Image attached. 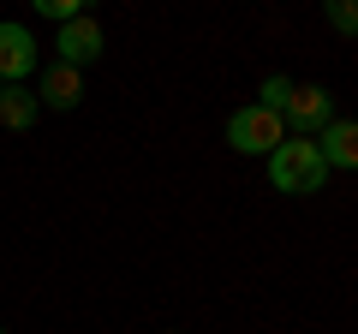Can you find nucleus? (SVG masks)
Segmentation results:
<instances>
[{
  "label": "nucleus",
  "mask_w": 358,
  "mask_h": 334,
  "mask_svg": "<svg viewBox=\"0 0 358 334\" xmlns=\"http://www.w3.org/2000/svg\"><path fill=\"white\" fill-rule=\"evenodd\" d=\"M108 54V30L96 24V18H66L60 24V36H54V60H66V66H78V72H84L90 60H102Z\"/></svg>",
  "instance_id": "7ed1b4c3"
},
{
  "label": "nucleus",
  "mask_w": 358,
  "mask_h": 334,
  "mask_svg": "<svg viewBox=\"0 0 358 334\" xmlns=\"http://www.w3.org/2000/svg\"><path fill=\"white\" fill-rule=\"evenodd\" d=\"M322 18H329V30H341V36H358V0H322Z\"/></svg>",
  "instance_id": "1a4fd4ad"
},
{
  "label": "nucleus",
  "mask_w": 358,
  "mask_h": 334,
  "mask_svg": "<svg viewBox=\"0 0 358 334\" xmlns=\"http://www.w3.org/2000/svg\"><path fill=\"white\" fill-rule=\"evenodd\" d=\"M281 138H287V119H281V114H268L263 102L239 108V114L227 119V143H233L239 155H268Z\"/></svg>",
  "instance_id": "f03ea898"
},
{
  "label": "nucleus",
  "mask_w": 358,
  "mask_h": 334,
  "mask_svg": "<svg viewBox=\"0 0 358 334\" xmlns=\"http://www.w3.org/2000/svg\"><path fill=\"white\" fill-rule=\"evenodd\" d=\"M30 72H36V36L24 24H0V84H18Z\"/></svg>",
  "instance_id": "39448f33"
},
{
  "label": "nucleus",
  "mask_w": 358,
  "mask_h": 334,
  "mask_svg": "<svg viewBox=\"0 0 358 334\" xmlns=\"http://www.w3.org/2000/svg\"><path fill=\"white\" fill-rule=\"evenodd\" d=\"M42 114V102L30 90H18V84H6V96H0V126H13V131H30Z\"/></svg>",
  "instance_id": "6e6552de"
},
{
  "label": "nucleus",
  "mask_w": 358,
  "mask_h": 334,
  "mask_svg": "<svg viewBox=\"0 0 358 334\" xmlns=\"http://www.w3.org/2000/svg\"><path fill=\"white\" fill-rule=\"evenodd\" d=\"M0 96H6V84H0Z\"/></svg>",
  "instance_id": "f8f14e48"
},
{
  "label": "nucleus",
  "mask_w": 358,
  "mask_h": 334,
  "mask_svg": "<svg viewBox=\"0 0 358 334\" xmlns=\"http://www.w3.org/2000/svg\"><path fill=\"white\" fill-rule=\"evenodd\" d=\"M36 102L42 108H78L84 102V72H78V66H66V60H54L48 72H42V90H36Z\"/></svg>",
  "instance_id": "0eeeda50"
},
{
  "label": "nucleus",
  "mask_w": 358,
  "mask_h": 334,
  "mask_svg": "<svg viewBox=\"0 0 358 334\" xmlns=\"http://www.w3.org/2000/svg\"><path fill=\"white\" fill-rule=\"evenodd\" d=\"M263 161H268V185L287 191V197H310V191H322V180H329V161H322L317 138H299V131H287Z\"/></svg>",
  "instance_id": "f257e3e1"
},
{
  "label": "nucleus",
  "mask_w": 358,
  "mask_h": 334,
  "mask_svg": "<svg viewBox=\"0 0 358 334\" xmlns=\"http://www.w3.org/2000/svg\"><path fill=\"white\" fill-rule=\"evenodd\" d=\"M42 18H54V24H66V18H84V0H30Z\"/></svg>",
  "instance_id": "9b49d317"
},
{
  "label": "nucleus",
  "mask_w": 358,
  "mask_h": 334,
  "mask_svg": "<svg viewBox=\"0 0 358 334\" xmlns=\"http://www.w3.org/2000/svg\"><path fill=\"white\" fill-rule=\"evenodd\" d=\"M287 96H293V78H263V90H257V102L268 108V114H281Z\"/></svg>",
  "instance_id": "9d476101"
},
{
  "label": "nucleus",
  "mask_w": 358,
  "mask_h": 334,
  "mask_svg": "<svg viewBox=\"0 0 358 334\" xmlns=\"http://www.w3.org/2000/svg\"><path fill=\"white\" fill-rule=\"evenodd\" d=\"M317 150H322V161H329V173H334V167L358 173V119H341V114H334L329 126L317 131Z\"/></svg>",
  "instance_id": "423d86ee"
},
{
  "label": "nucleus",
  "mask_w": 358,
  "mask_h": 334,
  "mask_svg": "<svg viewBox=\"0 0 358 334\" xmlns=\"http://www.w3.org/2000/svg\"><path fill=\"white\" fill-rule=\"evenodd\" d=\"M281 119H287V131H299V138H317V131L334 119V96L322 90V84H293Z\"/></svg>",
  "instance_id": "20e7f679"
}]
</instances>
